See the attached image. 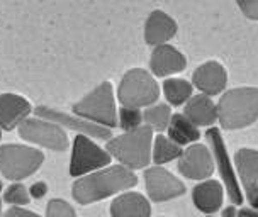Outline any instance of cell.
<instances>
[{
	"label": "cell",
	"instance_id": "27",
	"mask_svg": "<svg viewBox=\"0 0 258 217\" xmlns=\"http://www.w3.org/2000/svg\"><path fill=\"white\" fill-rule=\"evenodd\" d=\"M46 217H77V212L68 202L61 198H53L46 207Z\"/></svg>",
	"mask_w": 258,
	"mask_h": 217
},
{
	"label": "cell",
	"instance_id": "4",
	"mask_svg": "<svg viewBox=\"0 0 258 217\" xmlns=\"http://www.w3.org/2000/svg\"><path fill=\"white\" fill-rule=\"evenodd\" d=\"M160 87L151 73L141 68H133L119 83L117 97L122 107L143 109L150 107L158 100Z\"/></svg>",
	"mask_w": 258,
	"mask_h": 217
},
{
	"label": "cell",
	"instance_id": "24",
	"mask_svg": "<svg viewBox=\"0 0 258 217\" xmlns=\"http://www.w3.org/2000/svg\"><path fill=\"white\" fill-rule=\"evenodd\" d=\"M170 119H172V112H170V107L167 104H153L150 107H146L145 114H143L145 126H148L158 132L168 129Z\"/></svg>",
	"mask_w": 258,
	"mask_h": 217
},
{
	"label": "cell",
	"instance_id": "8",
	"mask_svg": "<svg viewBox=\"0 0 258 217\" xmlns=\"http://www.w3.org/2000/svg\"><path fill=\"white\" fill-rule=\"evenodd\" d=\"M19 134L22 139L34 142L53 151H64L68 148L67 132L61 126L46 119H26L19 127Z\"/></svg>",
	"mask_w": 258,
	"mask_h": 217
},
{
	"label": "cell",
	"instance_id": "10",
	"mask_svg": "<svg viewBox=\"0 0 258 217\" xmlns=\"http://www.w3.org/2000/svg\"><path fill=\"white\" fill-rule=\"evenodd\" d=\"M148 197L153 202H167L185 193V185L163 166H151L145 172Z\"/></svg>",
	"mask_w": 258,
	"mask_h": 217
},
{
	"label": "cell",
	"instance_id": "28",
	"mask_svg": "<svg viewBox=\"0 0 258 217\" xmlns=\"http://www.w3.org/2000/svg\"><path fill=\"white\" fill-rule=\"evenodd\" d=\"M236 2L248 19L258 21V0H236Z\"/></svg>",
	"mask_w": 258,
	"mask_h": 217
},
{
	"label": "cell",
	"instance_id": "16",
	"mask_svg": "<svg viewBox=\"0 0 258 217\" xmlns=\"http://www.w3.org/2000/svg\"><path fill=\"white\" fill-rule=\"evenodd\" d=\"M31 114L29 102L21 95L2 94L0 95V127L12 131L27 119Z\"/></svg>",
	"mask_w": 258,
	"mask_h": 217
},
{
	"label": "cell",
	"instance_id": "21",
	"mask_svg": "<svg viewBox=\"0 0 258 217\" xmlns=\"http://www.w3.org/2000/svg\"><path fill=\"white\" fill-rule=\"evenodd\" d=\"M234 168L238 170L243 185L258 182V150L243 148L234 156Z\"/></svg>",
	"mask_w": 258,
	"mask_h": 217
},
{
	"label": "cell",
	"instance_id": "36",
	"mask_svg": "<svg viewBox=\"0 0 258 217\" xmlns=\"http://www.w3.org/2000/svg\"><path fill=\"white\" fill-rule=\"evenodd\" d=\"M207 217H213V215H207Z\"/></svg>",
	"mask_w": 258,
	"mask_h": 217
},
{
	"label": "cell",
	"instance_id": "17",
	"mask_svg": "<svg viewBox=\"0 0 258 217\" xmlns=\"http://www.w3.org/2000/svg\"><path fill=\"white\" fill-rule=\"evenodd\" d=\"M177 34V22L163 11H153L145 22V41L150 46H161Z\"/></svg>",
	"mask_w": 258,
	"mask_h": 217
},
{
	"label": "cell",
	"instance_id": "20",
	"mask_svg": "<svg viewBox=\"0 0 258 217\" xmlns=\"http://www.w3.org/2000/svg\"><path fill=\"white\" fill-rule=\"evenodd\" d=\"M168 137L178 146L196 144L201 137V132L185 114H173L168 126Z\"/></svg>",
	"mask_w": 258,
	"mask_h": 217
},
{
	"label": "cell",
	"instance_id": "33",
	"mask_svg": "<svg viewBox=\"0 0 258 217\" xmlns=\"http://www.w3.org/2000/svg\"><path fill=\"white\" fill-rule=\"evenodd\" d=\"M223 217H238V209L234 205H229L228 209H224Z\"/></svg>",
	"mask_w": 258,
	"mask_h": 217
},
{
	"label": "cell",
	"instance_id": "11",
	"mask_svg": "<svg viewBox=\"0 0 258 217\" xmlns=\"http://www.w3.org/2000/svg\"><path fill=\"white\" fill-rule=\"evenodd\" d=\"M214 156L213 151L204 144H190L178 158V172L188 180H207L214 173Z\"/></svg>",
	"mask_w": 258,
	"mask_h": 217
},
{
	"label": "cell",
	"instance_id": "5",
	"mask_svg": "<svg viewBox=\"0 0 258 217\" xmlns=\"http://www.w3.org/2000/svg\"><path fill=\"white\" fill-rule=\"evenodd\" d=\"M73 110L78 117H84L87 121L100 124L104 127H114L117 124V109L112 85L109 82L100 83L80 102L73 105Z\"/></svg>",
	"mask_w": 258,
	"mask_h": 217
},
{
	"label": "cell",
	"instance_id": "22",
	"mask_svg": "<svg viewBox=\"0 0 258 217\" xmlns=\"http://www.w3.org/2000/svg\"><path fill=\"white\" fill-rule=\"evenodd\" d=\"M194 85L182 78H168L163 82V94L170 105H182L187 104L192 97Z\"/></svg>",
	"mask_w": 258,
	"mask_h": 217
},
{
	"label": "cell",
	"instance_id": "31",
	"mask_svg": "<svg viewBox=\"0 0 258 217\" xmlns=\"http://www.w3.org/2000/svg\"><path fill=\"white\" fill-rule=\"evenodd\" d=\"M46 192H48V185H46L44 182H36L34 185L29 188V193L34 198H41L46 195Z\"/></svg>",
	"mask_w": 258,
	"mask_h": 217
},
{
	"label": "cell",
	"instance_id": "35",
	"mask_svg": "<svg viewBox=\"0 0 258 217\" xmlns=\"http://www.w3.org/2000/svg\"><path fill=\"white\" fill-rule=\"evenodd\" d=\"M2 187H4V185H2V180H0V192H2Z\"/></svg>",
	"mask_w": 258,
	"mask_h": 217
},
{
	"label": "cell",
	"instance_id": "1",
	"mask_svg": "<svg viewBox=\"0 0 258 217\" xmlns=\"http://www.w3.org/2000/svg\"><path fill=\"white\" fill-rule=\"evenodd\" d=\"M138 185V177L133 170L122 165L107 166L97 170L85 177L78 178L72 187L73 198L82 205H89L94 202L104 200L107 197L116 195L117 192H126Z\"/></svg>",
	"mask_w": 258,
	"mask_h": 217
},
{
	"label": "cell",
	"instance_id": "6",
	"mask_svg": "<svg viewBox=\"0 0 258 217\" xmlns=\"http://www.w3.org/2000/svg\"><path fill=\"white\" fill-rule=\"evenodd\" d=\"M44 155L29 146L6 144L0 148V172L9 180H22L38 172Z\"/></svg>",
	"mask_w": 258,
	"mask_h": 217
},
{
	"label": "cell",
	"instance_id": "15",
	"mask_svg": "<svg viewBox=\"0 0 258 217\" xmlns=\"http://www.w3.org/2000/svg\"><path fill=\"white\" fill-rule=\"evenodd\" d=\"M192 200L194 205L197 207L201 212H204L207 215H213L214 212H218L223 205L224 200V188L223 183L218 180H202L199 185L194 187L192 190Z\"/></svg>",
	"mask_w": 258,
	"mask_h": 217
},
{
	"label": "cell",
	"instance_id": "26",
	"mask_svg": "<svg viewBox=\"0 0 258 217\" xmlns=\"http://www.w3.org/2000/svg\"><path fill=\"white\" fill-rule=\"evenodd\" d=\"M4 200L14 207L27 205L31 200V193L22 183H14V185H11L6 192H4Z\"/></svg>",
	"mask_w": 258,
	"mask_h": 217
},
{
	"label": "cell",
	"instance_id": "9",
	"mask_svg": "<svg viewBox=\"0 0 258 217\" xmlns=\"http://www.w3.org/2000/svg\"><path fill=\"white\" fill-rule=\"evenodd\" d=\"M206 136L211 142L214 161H216V165H218L219 175L224 182V188H226V192H228L229 200H231L233 205H241L243 190L239 188L238 177H236V173H234V166L231 165L228 151H226V144H224L223 136H221V131L216 127H211V129H207Z\"/></svg>",
	"mask_w": 258,
	"mask_h": 217
},
{
	"label": "cell",
	"instance_id": "12",
	"mask_svg": "<svg viewBox=\"0 0 258 217\" xmlns=\"http://www.w3.org/2000/svg\"><path fill=\"white\" fill-rule=\"evenodd\" d=\"M34 114L38 115V117L46 119V121H51L61 127H68V129H72V131H78L82 136L97 137V139H109V137H112V132H110L109 127L90 122L84 117H78V115L73 117V115L64 114L61 110H54L49 107H36Z\"/></svg>",
	"mask_w": 258,
	"mask_h": 217
},
{
	"label": "cell",
	"instance_id": "13",
	"mask_svg": "<svg viewBox=\"0 0 258 217\" xmlns=\"http://www.w3.org/2000/svg\"><path fill=\"white\" fill-rule=\"evenodd\" d=\"M226 83H228V73L223 64L218 61H206L192 75V85L209 97L221 94Z\"/></svg>",
	"mask_w": 258,
	"mask_h": 217
},
{
	"label": "cell",
	"instance_id": "14",
	"mask_svg": "<svg viewBox=\"0 0 258 217\" xmlns=\"http://www.w3.org/2000/svg\"><path fill=\"white\" fill-rule=\"evenodd\" d=\"M187 59L183 53L170 44L156 46L151 53L150 68L155 77H170L175 73H180L185 70Z\"/></svg>",
	"mask_w": 258,
	"mask_h": 217
},
{
	"label": "cell",
	"instance_id": "23",
	"mask_svg": "<svg viewBox=\"0 0 258 217\" xmlns=\"http://www.w3.org/2000/svg\"><path fill=\"white\" fill-rule=\"evenodd\" d=\"M182 146L173 142L168 136L158 134L153 139V161L155 165H165L172 160H177L182 156Z\"/></svg>",
	"mask_w": 258,
	"mask_h": 217
},
{
	"label": "cell",
	"instance_id": "19",
	"mask_svg": "<svg viewBox=\"0 0 258 217\" xmlns=\"http://www.w3.org/2000/svg\"><path fill=\"white\" fill-rule=\"evenodd\" d=\"M183 114L187 115L190 121L199 126H211L218 121V105L213 102L209 95L199 94V95H192L188 99V102L185 104V110Z\"/></svg>",
	"mask_w": 258,
	"mask_h": 217
},
{
	"label": "cell",
	"instance_id": "2",
	"mask_svg": "<svg viewBox=\"0 0 258 217\" xmlns=\"http://www.w3.org/2000/svg\"><path fill=\"white\" fill-rule=\"evenodd\" d=\"M218 121L228 131L245 129L258 121V89L239 87L221 97L218 102Z\"/></svg>",
	"mask_w": 258,
	"mask_h": 217
},
{
	"label": "cell",
	"instance_id": "3",
	"mask_svg": "<svg viewBox=\"0 0 258 217\" xmlns=\"http://www.w3.org/2000/svg\"><path fill=\"white\" fill-rule=\"evenodd\" d=\"M105 150L122 166L129 170H143L153 160V129L141 126L135 131L109 139Z\"/></svg>",
	"mask_w": 258,
	"mask_h": 217
},
{
	"label": "cell",
	"instance_id": "18",
	"mask_svg": "<svg viewBox=\"0 0 258 217\" xmlns=\"http://www.w3.org/2000/svg\"><path fill=\"white\" fill-rule=\"evenodd\" d=\"M112 217H151L148 198L138 192H124L110 204Z\"/></svg>",
	"mask_w": 258,
	"mask_h": 217
},
{
	"label": "cell",
	"instance_id": "7",
	"mask_svg": "<svg viewBox=\"0 0 258 217\" xmlns=\"http://www.w3.org/2000/svg\"><path fill=\"white\" fill-rule=\"evenodd\" d=\"M110 156L107 150H102L87 136H77L73 142L72 160H70V175L72 177H85L97 170L107 168L110 165Z\"/></svg>",
	"mask_w": 258,
	"mask_h": 217
},
{
	"label": "cell",
	"instance_id": "32",
	"mask_svg": "<svg viewBox=\"0 0 258 217\" xmlns=\"http://www.w3.org/2000/svg\"><path fill=\"white\" fill-rule=\"evenodd\" d=\"M238 217H258V210L253 209H241L238 212Z\"/></svg>",
	"mask_w": 258,
	"mask_h": 217
},
{
	"label": "cell",
	"instance_id": "34",
	"mask_svg": "<svg viewBox=\"0 0 258 217\" xmlns=\"http://www.w3.org/2000/svg\"><path fill=\"white\" fill-rule=\"evenodd\" d=\"M0 217H2V200H0Z\"/></svg>",
	"mask_w": 258,
	"mask_h": 217
},
{
	"label": "cell",
	"instance_id": "25",
	"mask_svg": "<svg viewBox=\"0 0 258 217\" xmlns=\"http://www.w3.org/2000/svg\"><path fill=\"white\" fill-rule=\"evenodd\" d=\"M117 121L124 131H135V129L143 126V112L135 107H122L117 112Z\"/></svg>",
	"mask_w": 258,
	"mask_h": 217
},
{
	"label": "cell",
	"instance_id": "30",
	"mask_svg": "<svg viewBox=\"0 0 258 217\" xmlns=\"http://www.w3.org/2000/svg\"><path fill=\"white\" fill-rule=\"evenodd\" d=\"M4 217H39V215L31 210L22 209V207H11V209L4 214Z\"/></svg>",
	"mask_w": 258,
	"mask_h": 217
},
{
	"label": "cell",
	"instance_id": "29",
	"mask_svg": "<svg viewBox=\"0 0 258 217\" xmlns=\"http://www.w3.org/2000/svg\"><path fill=\"white\" fill-rule=\"evenodd\" d=\"M245 188V195H246V200L248 204L251 205L253 210H258V182L256 183H250V185H243Z\"/></svg>",
	"mask_w": 258,
	"mask_h": 217
}]
</instances>
